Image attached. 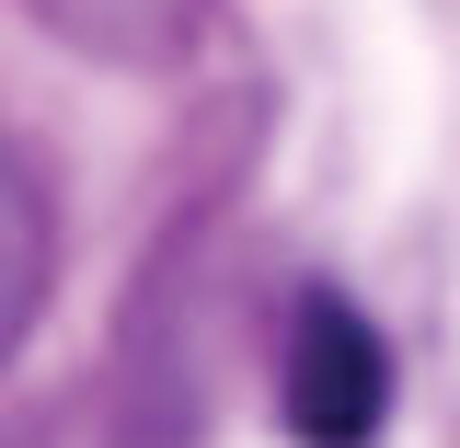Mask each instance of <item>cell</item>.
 I'll list each match as a JSON object with an SVG mask.
<instances>
[{
	"instance_id": "1",
	"label": "cell",
	"mask_w": 460,
	"mask_h": 448,
	"mask_svg": "<svg viewBox=\"0 0 460 448\" xmlns=\"http://www.w3.org/2000/svg\"><path fill=\"white\" fill-rule=\"evenodd\" d=\"M277 414L299 448H380L392 426V345L345 287H299L277 356Z\"/></svg>"
},
{
	"instance_id": "2",
	"label": "cell",
	"mask_w": 460,
	"mask_h": 448,
	"mask_svg": "<svg viewBox=\"0 0 460 448\" xmlns=\"http://www.w3.org/2000/svg\"><path fill=\"white\" fill-rule=\"evenodd\" d=\"M47 287H58V196H47V172H35V150L0 127V368L35 345Z\"/></svg>"
},
{
	"instance_id": "3",
	"label": "cell",
	"mask_w": 460,
	"mask_h": 448,
	"mask_svg": "<svg viewBox=\"0 0 460 448\" xmlns=\"http://www.w3.org/2000/svg\"><path fill=\"white\" fill-rule=\"evenodd\" d=\"M35 12V35H58L69 57H93V69H184L196 35H208V0H23Z\"/></svg>"
}]
</instances>
